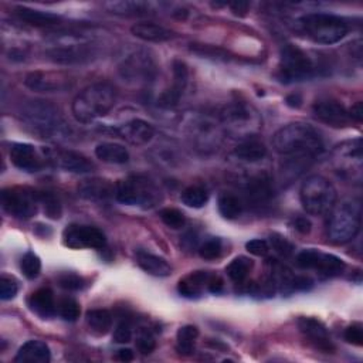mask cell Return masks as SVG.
I'll return each instance as SVG.
<instances>
[{
	"instance_id": "f907efd6",
	"label": "cell",
	"mask_w": 363,
	"mask_h": 363,
	"mask_svg": "<svg viewBox=\"0 0 363 363\" xmlns=\"http://www.w3.org/2000/svg\"><path fill=\"white\" fill-rule=\"evenodd\" d=\"M132 339V326L128 320H122L113 330V340L116 343H128Z\"/></svg>"
},
{
	"instance_id": "8fae6325",
	"label": "cell",
	"mask_w": 363,
	"mask_h": 363,
	"mask_svg": "<svg viewBox=\"0 0 363 363\" xmlns=\"http://www.w3.org/2000/svg\"><path fill=\"white\" fill-rule=\"evenodd\" d=\"M335 170L352 180L362 179V140H347L337 145L332 152Z\"/></svg>"
},
{
	"instance_id": "836d02e7",
	"label": "cell",
	"mask_w": 363,
	"mask_h": 363,
	"mask_svg": "<svg viewBox=\"0 0 363 363\" xmlns=\"http://www.w3.org/2000/svg\"><path fill=\"white\" fill-rule=\"evenodd\" d=\"M89 330L95 335H106L112 326V315L106 309H91L85 315Z\"/></svg>"
},
{
	"instance_id": "7a4b0ae2",
	"label": "cell",
	"mask_w": 363,
	"mask_h": 363,
	"mask_svg": "<svg viewBox=\"0 0 363 363\" xmlns=\"http://www.w3.org/2000/svg\"><path fill=\"white\" fill-rule=\"evenodd\" d=\"M116 92L108 82H96L82 89L72 101V115L81 123H89L106 115L115 105Z\"/></svg>"
},
{
	"instance_id": "3957f363",
	"label": "cell",
	"mask_w": 363,
	"mask_h": 363,
	"mask_svg": "<svg viewBox=\"0 0 363 363\" xmlns=\"http://www.w3.org/2000/svg\"><path fill=\"white\" fill-rule=\"evenodd\" d=\"M21 118L43 138L61 139L68 133V125L58 108L47 101H30L23 106Z\"/></svg>"
},
{
	"instance_id": "d6986e66",
	"label": "cell",
	"mask_w": 363,
	"mask_h": 363,
	"mask_svg": "<svg viewBox=\"0 0 363 363\" xmlns=\"http://www.w3.org/2000/svg\"><path fill=\"white\" fill-rule=\"evenodd\" d=\"M298 328L303 337L318 350L325 353H332L335 350L330 335L320 320L315 318H299Z\"/></svg>"
},
{
	"instance_id": "681fc988",
	"label": "cell",
	"mask_w": 363,
	"mask_h": 363,
	"mask_svg": "<svg viewBox=\"0 0 363 363\" xmlns=\"http://www.w3.org/2000/svg\"><path fill=\"white\" fill-rule=\"evenodd\" d=\"M345 340L354 346L363 345V326L360 323H352L345 330Z\"/></svg>"
},
{
	"instance_id": "cb8c5ba5",
	"label": "cell",
	"mask_w": 363,
	"mask_h": 363,
	"mask_svg": "<svg viewBox=\"0 0 363 363\" xmlns=\"http://www.w3.org/2000/svg\"><path fill=\"white\" fill-rule=\"evenodd\" d=\"M78 194L86 200H106L115 194V186L106 179H86L78 184Z\"/></svg>"
},
{
	"instance_id": "4dcf8cb0",
	"label": "cell",
	"mask_w": 363,
	"mask_h": 363,
	"mask_svg": "<svg viewBox=\"0 0 363 363\" xmlns=\"http://www.w3.org/2000/svg\"><path fill=\"white\" fill-rule=\"evenodd\" d=\"M17 17L31 26L35 27H48V26H55L61 21V17L52 13L30 9V7H17L16 9Z\"/></svg>"
},
{
	"instance_id": "e0dca14e",
	"label": "cell",
	"mask_w": 363,
	"mask_h": 363,
	"mask_svg": "<svg viewBox=\"0 0 363 363\" xmlns=\"http://www.w3.org/2000/svg\"><path fill=\"white\" fill-rule=\"evenodd\" d=\"M24 85L34 92H64L72 86L69 75L61 71H33L24 78Z\"/></svg>"
},
{
	"instance_id": "7dc6e473",
	"label": "cell",
	"mask_w": 363,
	"mask_h": 363,
	"mask_svg": "<svg viewBox=\"0 0 363 363\" xmlns=\"http://www.w3.org/2000/svg\"><path fill=\"white\" fill-rule=\"evenodd\" d=\"M156 340L147 329H140L136 336V349L142 354H149L155 350Z\"/></svg>"
},
{
	"instance_id": "52a82bcc",
	"label": "cell",
	"mask_w": 363,
	"mask_h": 363,
	"mask_svg": "<svg viewBox=\"0 0 363 363\" xmlns=\"http://www.w3.org/2000/svg\"><path fill=\"white\" fill-rule=\"evenodd\" d=\"M302 31L315 43L335 44L349 31L347 23L337 16L326 13H311L299 18Z\"/></svg>"
},
{
	"instance_id": "6da1fadb",
	"label": "cell",
	"mask_w": 363,
	"mask_h": 363,
	"mask_svg": "<svg viewBox=\"0 0 363 363\" xmlns=\"http://www.w3.org/2000/svg\"><path fill=\"white\" fill-rule=\"evenodd\" d=\"M272 146L275 152L286 159L312 162L323 150L320 133L309 123L294 122L282 126L274 133Z\"/></svg>"
},
{
	"instance_id": "30bf717a",
	"label": "cell",
	"mask_w": 363,
	"mask_h": 363,
	"mask_svg": "<svg viewBox=\"0 0 363 363\" xmlns=\"http://www.w3.org/2000/svg\"><path fill=\"white\" fill-rule=\"evenodd\" d=\"M44 54L48 60L57 64H78L92 58L94 45L74 34H65L55 38Z\"/></svg>"
},
{
	"instance_id": "11a10c76",
	"label": "cell",
	"mask_w": 363,
	"mask_h": 363,
	"mask_svg": "<svg viewBox=\"0 0 363 363\" xmlns=\"http://www.w3.org/2000/svg\"><path fill=\"white\" fill-rule=\"evenodd\" d=\"M228 6H230V9L233 10L234 14L244 16L247 13L248 7H250V3H247V1H235V3H230Z\"/></svg>"
},
{
	"instance_id": "60d3db41",
	"label": "cell",
	"mask_w": 363,
	"mask_h": 363,
	"mask_svg": "<svg viewBox=\"0 0 363 363\" xmlns=\"http://www.w3.org/2000/svg\"><path fill=\"white\" fill-rule=\"evenodd\" d=\"M57 312L60 313V316L62 319L74 322V320H77L79 318L81 309H79V303L74 298L64 296L57 303Z\"/></svg>"
},
{
	"instance_id": "2e32d148",
	"label": "cell",
	"mask_w": 363,
	"mask_h": 363,
	"mask_svg": "<svg viewBox=\"0 0 363 363\" xmlns=\"http://www.w3.org/2000/svg\"><path fill=\"white\" fill-rule=\"evenodd\" d=\"M64 244L74 250L81 248H95L101 250L106 244L105 234L92 225H82V224H71L64 230L62 234Z\"/></svg>"
},
{
	"instance_id": "f546056e",
	"label": "cell",
	"mask_w": 363,
	"mask_h": 363,
	"mask_svg": "<svg viewBox=\"0 0 363 363\" xmlns=\"http://www.w3.org/2000/svg\"><path fill=\"white\" fill-rule=\"evenodd\" d=\"M211 275L213 274H210L207 271L191 272L190 275H187L186 278L179 281V284H177L179 294L186 298H196V296L201 295L204 286L207 288Z\"/></svg>"
},
{
	"instance_id": "4fadbf2b",
	"label": "cell",
	"mask_w": 363,
	"mask_h": 363,
	"mask_svg": "<svg viewBox=\"0 0 363 363\" xmlns=\"http://www.w3.org/2000/svg\"><path fill=\"white\" fill-rule=\"evenodd\" d=\"M296 265L302 269H315L320 278H332L340 275L345 269V262L336 255L325 254L318 250H303L296 255Z\"/></svg>"
},
{
	"instance_id": "8d00e7d4",
	"label": "cell",
	"mask_w": 363,
	"mask_h": 363,
	"mask_svg": "<svg viewBox=\"0 0 363 363\" xmlns=\"http://www.w3.org/2000/svg\"><path fill=\"white\" fill-rule=\"evenodd\" d=\"M251 268H252V261H251V258L244 257V255H240V257L234 258V259L227 265L225 272H227L228 278H230L233 282L241 284V282L248 277V274L251 272Z\"/></svg>"
},
{
	"instance_id": "ee69618b",
	"label": "cell",
	"mask_w": 363,
	"mask_h": 363,
	"mask_svg": "<svg viewBox=\"0 0 363 363\" xmlns=\"http://www.w3.org/2000/svg\"><path fill=\"white\" fill-rule=\"evenodd\" d=\"M269 247H271L278 255H281V257H284V258L291 257V255L294 254V250H295L294 244H292L288 238H285L284 235L277 234V233L271 234V237H269Z\"/></svg>"
},
{
	"instance_id": "9c48e42d",
	"label": "cell",
	"mask_w": 363,
	"mask_h": 363,
	"mask_svg": "<svg viewBox=\"0 0 363 363\" xmlns=\"http://www.w3.org/2000/svg\"><path fill=\"white\" fill-rule=\"evenodd\" d=\"M316 67L313 60L299 47L286 44L281 50L278 64V78L282 82H296L309 79L315 75Z\"/></svg>"
},
{
	"instance_id": "ac0fdd59",
	"label": "cell",
	"mask_w": 363,
	"mask_h": 363,
	"mask_svg": "<svg viewBox=\"0 0 363 363\" xmlns=\"http://www.w3.org/2000/svg\"><path fill=\"white\" fill-rule=\"evenodd\" d=\"M47 163L71 173H89L95 164L82 153L69 149H44Z\"/></svg>"
},
{
	"instance_id": "484cf974",
	"label": "cell",
	"mask_w": 363,
	"mask_h": 363,
	"mask_svg": "<svg viewBox=\"0 0 363 363\" xmlns=\"http://www.w3.org/2000/svg\"><path fill=\"white\" fill-rule=\"evenodd\" d=\"M245 196L247 200L254 206H262L268 203L272 197V187L269 179L264 174L251 177L245 186Z\"/></svg>"
},
{
	"instance_id": "816d5d0a",
	"label": "cell",
	"mask_w": 363,
	"mask_h": 363,
	"mask_svg": "<svg viewBox=\"0 0 363 363\" xmlns=\"http://www.w3.org/2000/svg\"><path fill=\"white\" fill-rule=\"evenodd\" d=\"M245 248L250 254H252L255 257H265L269 251V244L265 240L254 238L245 244Z\"/></svg>"
},
{
	"instance_id": "74e56055",
	"label": "cell",
	"mask_w": 363,
	"mask_h": 363,
	"mask_svg": "<svg viewBox=\"0 0 363 363\" xmlns=\"http://www.w3.org/2000/svg\"><path fill=\"white\" fill-rule=\"evenodd\" d=\"M182 201L193 208H200L208 201V193L201 186H189L182 193Z\"/></svg>"
},
{
	"instance_id": "5bb4252c",
	"label": "cell",
	"mask_w": 363,
	"mask_h": 363,
	"mask_svg": "<svg viewBox=\"0 0 363 363\" xmlns=\"http://www.w3.org/2000/svg\"><path fill=\"white\" fill-rule=\"evenodd\" d=\"M3 208L16 218H30L37 213L38 197L35 191L23 187H9L1 191Z\"/></svg>"
},
{
	"instance_id": "680465c9",
	"label": "cell",
	"mask_w": 363,
	"mask_h": 363,
	"mask_svg": "<svg viewBox=\"0 0 363 363\" xmlns=\"http://www.w3.org/2000/svg\"><path fill=\"white\" fill-rule=\"evenodd\" d=\"M301 102H302V98L299 94H291L286 96V105L291 108L301 106Z\"/></svg>"
},
{
	"instance_id": "b9f144b4",
	"label": "cell",
	"mask_w": 363,
	"mask_h": 363,
	"mask_svg": "<svg viewBox=\"0 0 363 363\" xmlns=\"http://www.w3.org/2000/svg\"><path fill=\"white\" fill-rule=\"evenodd\" d=\"M20 268H21L26 278L34 279V278L38 277V274L41 271V261H40L38 255L28 251L23 255V258L20 261Z\"/></svg>"
},
{
	"instance_id": "e575fe53",
	"label": "cell",
	"mask_w": 363,
	"mask_h": 363,
	"mask_svg": "<svg viewBox=\"0 0 363 363\" xmlns=\"http://www.w3.org/2000/svg\"><path fill=\"white\" fill-rule=\"evenodd\" d=\"M220 214L227 220H235L241 216L244 204L241 199L233 193H221L217 200Z\"/></svg>"
},
{
	"instance_id": "7bdbcfd3",
	"label": "cell",
	"mask_w": 363,
	"mask_h": 363,
	"mask_svg": "<svg viewBox=\"0 0 363 363\" xmlns=\"http://www.w3.org/2000/svg\"><path fill=\"white\" fill-rule=\"evenodd\" d=\"M159 216H160V220H162L169 228H173V230L183 228L184 224H186V217H184V214H183L180 210L173 208V207H166V208L160 210Z\"/></svg>"
},
{
	"instance_id": "4316f807",
	"label": "cell",
	"mask_w": 363,
	"mask_h": 363,
	"mask_svg": "<svg viewBox=\"0 0 363 363\" xmlns=\"http://www.w3.org/2000/svg\"><path fill=\"white\" fill-rule=\"evenodd\" d=\"M28 306L41 318H51L57 313V303L50 288H40L28 298Z\"/></svg>"
},
{
	"instance_id": "f35d334b",
	"label": "cell",
	"mask_w": 363,
	"mask_h": 363,
	"mask_svg": "<svg viewBox=\"0 0 363 363\" xmlns=\"http://www.w3.org/2000/svg\"><path fill=\"white\" fill-rule=\"evenodd\" d=\"M37 197H38V204L43 207L44 213L47 217L50 218H60L62 208H61V203L58 200V197L51 193V191H37Z\"/></svg>"
},
{
	"instance_id": "8992f818",
	"label": "cell",
	"mask_w": 363,
	"mask_h": 363,
	"mask_svg": "<svg viewBox=\"0 0 363 363\" xmlns=\"http://www.w3.org/2000/svg\"><path fill=\"white\" fill-rule=\"evenodd\" d=\"M115 199L122 204L150 208L160 201L162 193L150 177L133 174L115 184Z\"/></svg>"
},
{
	"instance_id": "ab89813d",
	"label": "cell",
	"mask_w": 363,
	"mask_h": 363,
	"mask_svg": "<svg viewBox=\"0 0 363 363\" xmlns=\"http://www.w3.org/2000/svg\"><path fill=\"white\" fill-rule=\"evenodd\" d=\"M108 7L112 13L126 14V16L143 14L149 10V4L143 1H115V3H109Z\"/></svg>"
},
{
	"instance_id": "bcb514c9",
	"label": "cell",
	"mask_w": 363,
	"mask_h": 363,
	"mask_svg": "<svg viewBox=\"0 0 363 363\" xmlns=\"http://www.w3.org/2000/svg\"><path fill=\"white\" fill-rule=\"evenodd\" d=\"M57 282L61 288L67 289V291H78L81 288H84V278L74 274V272H62L58 275Z\"/></svg>"
},
{
	"instance_id": "5b68a950",
	"label": "cell",
	"mask_w": 363,
	"mask_h": 363,
	"mask_svg": "<svg viewBox=\"0 0 363 363\" xmlns=\"http://www.w3.org/2000/svg\"><path fill=\"white\" fill-rule=\"evenodd\" d=\"M362 210L357 200H342L333 204L328 220V235L335 244L352 241L360 230Z\"/></svg>"
},
{
	"instance_id": "d590c367",
	"label": "cell",
	"mask_w": 363,
	"mask_h": 363,
	"mask_svg": "<svg viewBox=\"0 0 363 363\" xmlns=\"http://www.w3.org/2000/svg\"><path fill=\"white\" fill-rule=\"evenodd\" d=\"M199 336V329L193 325L182 326L177 330L176 350L183 356H190L194 352V342Z\"/></svg>"
},
{
	"instance_id": "1f68e13d",
	"label": "cell",
	"mask_w": 363,
	"mask_h": 363,
	"mask_svg": "<svg viewBox=\"0 0 363 363\" xmlns=\"http://www.w3.org/2000/svg\"><path fill=\"white\" fill-rule=\"evenodd\" d=\"M95 155L99 160L112 164H123L129 160V152L123 145L115 142H102L95 147Z\"/></svg>"
},
{
	"instance_id": "f1b7e54d",
	"label": "cell",
	"mask_w": 363,
	"mask_h": 363,
	"mask_svg": "<svg viewBox=\"0 0 363 363\" xmlns=\"http://www.w3.org/2000/svg\"><path fill=\"white\" fill-rule=\"evenodd\" d=\"M130 31L135 37L143 40V41H150V43H162L167 41L173 37V33L163 26H159L156 23L150 21H142V23H135L130 27Z\"/></svg>"
},
{
	"instance_id": "6f0895ef",
	"label": "cell",
	"mask_w": 363,
	"mask_h": 363,
	"mask_svg": "<svg viewBox=\"0 0 363 363\" xmlns=\"http://www.w3.org/2000/svg\"><path fill=\"white\" fill-rule=\"evenodd\" d=\"M133 356H135L133 352L130 349H128V347L119 349L116 352V359L121 360V362H130V360H133Z\"/></svg>"
},
{
	"instance_id": "9a60e30c",
	"label": "cell",
	"mask_w": 363,
	"mask_h": 363,
	"mask_svg": "<svg viewBox=\"0 0 363 363\" xmlns=\"http://www.w3.org/2000/svg\"><path fill=\"white\" fill-rule=\"evenodd\" d=\"M119 72L126 81L145 84L156 77L157 67L153 57L147 51H138L123 60L119 67Z\"/></svg>"
},
{
	"instance_id": "7c38bea8",
	"label": "cell",
	"mask_w": 363,
	"mask_h": 363,
	"mask_svg": "<svg viewBox=\"0 0 363 363\" xmlns=\"http://www.w3.org/2000/svg\"><path fill=\"white\" fill-rule=\"evenodd\" d=\"M190 135L197 149L204 153L217 150L223 140V126L220 119H214L208 115L199 116L190 123Z\"/></svg>"
},
{
	"instance_id": "ffe728a7",
	"label": "cell",
	"mask_w": 363,
	"mask_h": 363,
	"mask_svg": "<svg viewBox=\"0 0 363 363\" xmlns=\"http://www.w3.org/2000/svg\"><path fill=\"white\" fill-rule=\"evenodd\" d=\"M10 160L17 169L28 173L40 172L47 163L44 153H38L30 143H14L10 149Z\"/></svg>"
},
{
	"instance_id": "9f6ffc18",
	"label": "cell",
	"mask_w": 363,
	"mask_h": 363,
	"mask_svg": "<svg viewBox=\"0 0 363 363\" xmlns=\"http://www.w3.org/2000/svg\"><path fill=\"white\" fill-rule=\"evenodd\" d=\"M349 116H350V119H354V121H357V122H360L362 121V113H363V109H362V102H356L349 111Z\"/></svg>"
},
{
	"instance_id": "277c9868",
	"label": "cell",
	"mask_w": 363,
	"mask_h": 363,
	"mask_svg": "<svg viewBox=\"0 0 363 363\" xmlns=\"http://www.w3.org/2000/svg\"><path fill=\"white\" fill-rule=\"evenodd\" d=\"M220 122L224 133L237 139L255 138L261 129V116L258 111L247 102H231L220 113Z\"/></svg>"
},
{
	"instance_id": "c3c4849f",
	"label": "cell",
	"mask_w": 363,
	"mask_h": 363,
	"mask_svg": "<svg viewBox=\"0 0 363 363\" xmlns=\"http://www.w3.org/2000/svg\"><path fill=\"white\" fill-rule=\"evenodd\" d=\"M18 292V284L13 277L1 275L0 278V298L3 301L13 299Z\"/></svg>"
},
{
	"instance_id": "f5cc1de1",
	"label": "cell",
	"mask_w": 363,
	"mask_h": 363,
	"mask_svg": "<svg viewBox=\"0 0 363 363\" xmlns=\"http://www.w3.org/2000/svg\"><path fill=\"white\" fill-rule=\"evenodd\" d=\"M207 289L211 292V294H220L223 292L224 289V282L220 277L217 275H211L210 281H208V285H207Z\"/></svg>"
},
{
	"instance_id": "44dd1931",
	"label": "cell",
	"mask_w": 363,
	"mask_h": 363,
	"mask_svg": "<svg viewBox=\"0 0 363 363\" xmlns=\"http://www.w3.org/2000/svg\"><path fill=\"white\" fill-rule=\"evenodd\" d=\"M312 111L319 121L335 128L346 126L350 122L347 109L335 99H319L313 104Z\"/></svg>"
},
{
	"instance_id": "ba28073f",
	"label": "cell",
	"mask_w": 363,
	"mask_h": 363,
	"mask_svg": "<svg viewBox=\"0 0 363 363\" xmlns=\"http://www.w3.org/2000/svg\"><path fill=\"white\" fill-rule=\"evenodd\" d=\"M299 199L308 214L322 216L333 207L336 201V190L326 177L313 174L302 183Z\"/></svg>"
},
{
	"instance_id": "d6a6232c",
	"label": "cell",
	"mask_w": 363,
	"mask_h": 363,
	"mask_svg": "<svg viewBox=\"0 0 363 363\" xmlns=\"http://www.w3.org/2000/svg\"><path fill=\"white\" fill-rule=\"evenodd\" d=\"M234 156L242 162H258L267 156V147L255 138L244 139L235 146Z\"/></svg>"
},
{
	"instance_id": "83f0119b",
	"label": "cell",
	"mask_w": 363,
	"mask_h": 363,
	"mask_svg": "<svg viewBox=\"0 0 363 363\" xmlns=\"http://www.w3.org/2000/svg\"><path fill=\"white\" fill-rule=\"evenodd\" d=\"M136 262L145 272L153 277H167L172 274V265L164 258L143 250L136 252Z\"/></svg>"
},
{
	"instance_id": "7402d4cb",
	"label": "cell",
	"mask_w": 363,
	"mask_h": 363,
	"mask_svg": "<svg viewBox=\"0 0 363 363\" xmlns=\"http://www.w3.org/2000/svg\"><path fill=\"white\" fill-rule=\"evenodd\" d=\"M189 81V71L183 61L174 60L173 61V84L169 89H166L157 99L159 105L163 108H172L179 104V99L187 85Z\"/></svg>"
},
{
	"instance_id": "603a6c76",
	"label": "cell",
	"mask_w": 363,
	"mask_h": 363,
	"mask_svg": "<svg viewBox=\"0 0 363 363\" xmlns=\"http://www.w3.org/2000/svg\"><path fill=\"white\" fill-rule=\"evenodd\" d=\"M119 138L135 146L149 143L155 135L153 126L143 119H130L115 129Z\"/></svg>"
},
{
	"instance_id": "db71d44e",
	"label": "cell",
	"mask_w": 363,
	"mask_h": 363,
	"mask_svg": "<svg viewBox=\"0 0 363 363\" xmlns=\"http://www.w3.org/2000/svg\"><path fill=\"white\" fill-rule=\"evenodd\" d=\"M294 227H295V230L299 231L301 234H308V233L311 231L312 224H311V221H309L306 217H298V218H295V221H294Z\"/></svg>"
},
{
	"instance_id": "d4e9b609",
	"label": "cell",
	"mask_w": 363,
	"mask_h": 363,
	"mask_svg": "<svg viewBox=\"0 0 363 363\" xmlns=\"http://www.w3.org/2000/svg\"><path fill=\"white\" fill-rule=\"evenodd\" d=\"M51 359L50 347L41 340H28L17 352L14 362L17 363H48Z\"/></svg>"
},
{
	"instance_id": "f6af8a7d",
	"label": "cell",
	"mask_w": 363,
	"mask_h": 363,
	"mask_svg": "<svg viewBox=\"0 0 363 363\" xmlns=\"http://www.w3.org/2000/svg\"><path fill=\"white\" fill-rule=\"evenodd\" d=\"M221 250H223L221 240L217 238V237H210L208 240L203 241L199 245V254L204 259H216V258H218L220 254H221Z\"/></svg>"
}]
</instances>
